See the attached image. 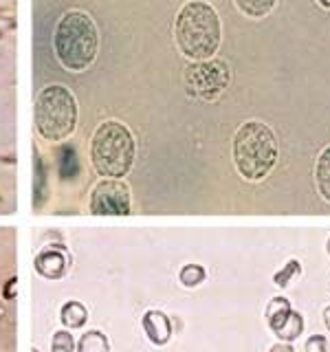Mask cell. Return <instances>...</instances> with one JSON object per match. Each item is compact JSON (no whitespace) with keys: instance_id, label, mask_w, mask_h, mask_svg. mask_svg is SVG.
<instances>
[{"instance_id":"ac0fdd59","label":"cell","mask_w":330,"mask_h":352,"mask_svg":"<svg viewBox=\"0 0 330 352\" xmlns=\"http://www.w3.org/2000/svg\"><path fill=\"white\" fill-rule=\"evenodd\" d=\"M297 273H302V264L297 262V260H291V262H286V267L280 271V273H275V278H273V282L278 284V286H284L289 284Z\"/></svg>"},{"instance_id":"e0dca14e","label":"cell","mask_w":330,"mask_h":352,"mask_svg":"<svg viewBox=\"0 0 330 352\" xmlns=\"http://www.w3.org/2000/svg\"><path fill=\"white\" fill-rule=\"evenodd\" d=\"M51 348L53 352H73L75 350V339L69 330H58L51 339Z\"/></svg>"},{"instance_id":"8fae6325","label":"cell","mask_w":330,"mask_h":352,"mask_svg":"<svg viewBox=\"0 0 330 352\" xmlns=\"http://www.w3.org/2000/svg\"><path fill=\"white\" fill-rule=\"evenodd\" d=\"M315 181L319 187V194L324 196V201L330 203V146L319 152L315 163Z\"/></svg>"},{"instance_id":"4fadbf2b","label":"cell","mask_w":330,"mask_h":352,"mask_svg":"<svg viewBox=\"0 0 330 352\" xmlns=\"http://www.w3.org/2000/svg\"><path fill=\"white\" fill-rule=\"evenodd\" d=\"M60 317H62V324H64L66 328L75 330V328H82V326L86 324V319H88V311L84 308V304H80V302L71 300V302H66V304L62 306Z\"/></svg>"},{"instance_id":"d4e9b609","label":"cell","mask_w":330,"mask_h":352,"mask_svg":"<svg viewBox=\"0 0 330 352\" xmlns=\"http://www.w3.org/2000/svg\"><path fill=\"white\" fill-rule=\"evenodd\" d=\"M33 352H40V350H33Z\"/></svg>"},{"instance_id":"44dd1931","label":"cell","mask_w":330,"mask_h":352,"mask_svg":"<svg viewBox=\"0 0 330 352\" xmlns=\"http://www.w3.org/2000/svg\"><path fill=\"white\" fill-rule=\"evenodd\" d=\"M14 286H16V278H11V280H9V286H7V291H5V297H7V300H11V297H14V293H11V291H14Z\"/></svg>"},{"instance_id":"9a60e30c","label":"cell","mask_w":330,"mask_h":352,"mask_svg":"<svg viewBox=\"0 0 330 352\" xmlns=\"http://www.w3.org/2000/svg\"><path fill=\"white\" fill-rule=\"evenodd\" d=\"M302 330H304V317H302L300 313H295V311H293L291 317L286 319V324H284L275 335H278L282 341H286V344H291L293 339H297V337L302 335Z\"/></svg>"},{"instance_id":"52a82bcc","label":"cell","mask_w":330,"mask_h":352,"mask_svg":"<svg viewBox=\"0 0 330 352\" xmlns=\"http://www.w3.org/2000/svg\"><path fill=\"white\" fill-rule=\"evenodd\" d=\"M130 207V187L121 179H104L95 185L91 196V212L95 216H128Z\"/></svg>"},{"instance_id":"8992f818","label":"cell","mask_w":330,"mask_h":352,"mask_svg":"<svg viewBox=\"0 0 330 352\" xmlns=\"http://www.w3.org/2000/svg\"><path fill=\"white\" fill-rule=\"evenodd\" d=\"M187 93L203 102H216L231 82V69L225 60L209 58L201 62H190L183 73Z\"/></svg>"},{"instance_id":"cb8c5ba5","label":"cell","mask_w":330,"mask_h":352,"mask_svg":"<svg viewBox=\"0 0 330 352\" xmlns=\"http://www.w3.org/2000/svg\"><path fill=\"white\" fill-rule=\"evenodd\" d=\"M326 249H328V253H330V238H328V245H326Z\"/></svg>"},{"instance_id":"7a4b0ae2","label":"cell","mask_w":330,"mask_h":352,"mask_svg":"<svg viewBox=\"0 0 330 352\" xmlns=\"http://www.w3.org/2000/svg\"><path fill=\"white\" fill-rule=\"evenodd\" d=\"M231 159L245 181H264L280 159V143L273 128L260 119L240 124L231 141Z\"/></svg>"},{"instance_id":"5b68a950","label":"cell","mask_w":330,"mask_h":352,"mask_svg":"<svg viewBox=\"0 0 330 352\" xmlns=\"http://www.w3.org/2000/svg\"><path fill=\"white\" fill-rule=\"evenodd\" d=\"M80 106L71 88L64 84H49L36 99V130L49 143H62L77 128Z\"/></svg>"},{"instance_id":"2e32d148","label":"cell","mask_w":330,"mask_h":352,"mask_svg":"<svg viewBox=\"0 0 330 352\" xmlns=\"http://www.w3.org/2000/svg\"><path fill=\"white\" fill-rule=\"evenodd\" d=\"M179 280L183 282V286H187V289H194V286L205 282V269L201 264H185L179 273Z\"/></svg>"},{"instance_id":"7c38bea8","label":"cell","mask_w":330,"mask_h":352,"mask_svg":"<svg viewBox=\"0 0 330 352\" xmlns=\"http://www.w3.org/2000/svg\"><path fill=\"white\" fill-rule=\"evenodd\" d=\"M234 3L242 16L253 18V20L267 18L271 11L278 7V0H234Z\"/></svg>"},{"instance_id":"7402d4cb","label":"cell","mask_w":330,"mask_h":352,"mask_svg":"<svg viewBox=\"0 0 330 352\" xmlns=\"http://www.w3.org/2000/svg\"><path fill=\"white\" fill-rule=\"evenodd\" d=\"M324 324H326V328L330 330V306L324 308Z\"/></svg>"},{"instance_id":"277c9868","label":"cell","mask_w":330,"mask_h":352,"mask_svg":"<svg viewBox=\"0 0 330 352\" xmlns=\"http://www.w3.org/2000/svg\"><path fill=\"white\" fill-rule=\"evenodd\" d=\"M137 159V141L132 130L117 119L102 121L91 139L93 168L104 179H124Z\"/></svg>"},{"instance_id":"5bb4252c","label":"cell","mask_w":330,"mask_h":352,"mask_svg":"<svg viewBox=\"0 0 330 352\" xmlns=\"http://www.w3.org/2000/svg\"><path fill=\"white\" fill-rule=\"evenodd\" d=\"M77 352H110V344L106 335H102L99 330H88V333L80 339Z\"/></svg>"},{"instance_id":"ffe728a7","label":"cell","mask_w":330,"mask_h":352,"mask_svg":"<svg viewBox=\"0 0 330 352\" xmlns=\"http://www.w3.org/2000/svg\"><path fill=\"white\" fill-rule=\"evenodd\" d=\"M269 352H295L291 344H286V341H282V344H275Z\"/></svg>"},{"instance_id":"6da1fadb","label":"cell","mask_w":330,"mask_h":352,"mask_svg":"<svg viewBox=\"0 0 330 352\" xmlns=\"http://www.w3.org/2000/svg\"><path fill=\"white\" fill-rule=\"evenodd\" d=\"M174 42L190 62L216 58L223 42V22L216 7L207 0H187L176 11Z\"/></svg>"},{"instance_id":"30bf717a","label":"cell","mask_w":330,"mask_h":352,"mask_svg":"<svg viewBox=\"0 0 330 352\" xmlns=\"http://www.w3.org/2000/svg\"><path fill=\"white\" fill-rule=\"evenodd\" d=\"M291 313H293V308L286 297H273L267 306V322L273 333H278V330L286 324V319L291 317Z\"/></svg>"},{"instance_id":"ba28073f","label":"cell","mask_w":330,"mask_h":352,"mask_svg":"<svg viewBox=\"0 0 330 352\" xmlns=\"http://www.w3.org/2000/svg\"><path fill=\"white\" fill-rule=\"evenodd\" d=\"M143 330H146L148 339L152 341L154 346H163L168 344L170 337H172V324L165 313L161 311H148L141 319Z\"/></svg>"},{"instance_id":"3957f363","label":"cell","mask_w":330,"mask_h":352,"mask_svg":"<svg viewBox=\"0 0 330 352\" xmlns=\"http://www.w3.org/2000/svg\"><path fill=\"white\" fill-rule=\"evenodd\" d=\"M53 51L66 71L84 73L91 69L99 53V29L93 16L82 9L64 11L53 31Z\"/></svg>"},{"instance_id":"d6986e66","label":"cell","mask_w":330,"mask_h":352,"mask_svg":"<svg viewBox=\"0 0 330 352\" xmlns=\"http://www.w3.org/2000/svg\"><path fill=\"white\" fill-rule=\"evenodd\" d=\"M306 352H328V341L326 337L322 335H313L306 339V346H304Z\"/></svg>"},{"instance_id":"9c48e42d","label":"cell","mask_w":330,"mask_h":352,"mask_svg":"<svg viewBox=\"0 0 330 352\" xmlns=\"http://www.w3.org/2000/svg\"><path fill=\"white\" fill-rule=\"evenodd\" d=\"M36 269H38V273H42L44 278H49V280L62 278L64 271H66L64 253L62 251H53V249L42 251L40 256L36 258Z\"/></svg>"},{"instance_id":"603a6c76","label":"cell","mask_w":330,"mask_h":352,"mask_svg":"<svg viewBox=\"0 0 330 352\" xmlns=\"http://www.w3.org/2000/svg\"><path fill=\"white\" fill-rule=\"evenodd\" d=\"M317 5L322 9H330V0H317Z\"/></svg>"}]
</instances>
